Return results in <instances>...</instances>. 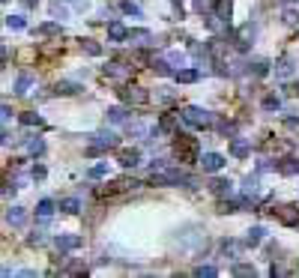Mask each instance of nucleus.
I'll list each match as a JSON object with an SVG mask.
<instances>
[{
    "mask_svg": "<svg viewBox=\"0 0 299 278\" xmlns=\"http://www.w3.org/2000/svg\"><path fill=\"white\" fill-rule=\"evenodd\" d=\"M6 222H9L12 227H21L24 222H27V212H24L21 207H9L6 209Z\"/></svg>",
    "mask_w": 299,
    "mask_h": 278,
    "instance_id": "15",
    "label": "nucleus"
},
{
    "mask_svg": "<svg viewBox=\"0 0 299 278\" xmlns=\"http://www.w3.org/2000/svg\"><path fill=\"white\" fill-rule=\"evenodd\" d=\"M105 120L108 123H126V120H129V111L120 108V105H114V108H108V111H105Z\"/></svg>",
    "mask_w": 299,
    "mask_h": 278,
    "instance_id": "20",
    "label": "nucleus"
},
{
    "mask_svg": "<svg viewBox=\"0 0 299 278\" xmlns=\"http://www.w3.org/2000/svg\"><path fill=\"white\" fill-rule=\"evenodd\" d=\"M150 132V126H144V123H135L132 126V135H147Z\"/></svg>",
    "mask_w": 299,
    "mask_h": 278,
    "instance_id": "46",
    "label": "nucleus"
},
{
    "mask_svg": "<svg viewBox=\"0 0 299 278\" xmlns=\"http://www.w3.org/2000/svg\"><path fill=\"white\" fill-rule=\"evenodd\" d=\"M81 48H84L90 57H99V54H102V48H99V45H96L93 39H81Z\"/></svg>",
    "mask_w": 299,
    "mask_h": 278,
    "instance_id": "35",
    "label": "nucleus"
},
{
    "mask_svg": "<svg viewBox=\"0 0 299 278\" xmlns=\"http://www.w3.org/2000/svg\"><path fill=\"white\" fill-rule=\"evenodd\" d=\"M78 245H81V236H72V233L54 236V248H57V251H72V248H78Z\"/></svg>",
    "mask_w": 299,
    "mask_h": 278,
    "instance_id": "9",
    "label": "nucleus"
},
{
    "mask_svg": "<svg viewBox=\"0 0 299 278\" xmlns=\"http://www.w3.org/2000/svg\"><path fill=\"white\" fill-rule=\"evenodd\" d=\"M282 18H284V24H290V27H296V24H299V12H296V9H284Z\"/></svg>",
    "mask_w": 299,
    "mask_h": 278,
    "instance_id": "37",
    "label": "nucleus"
},
{
    "mask_svg": "<svg viewBox=\"0 0 299 278\" xmlns=\"http://www.w3.org/2000/svg\"><path fill=\"white\" fill-rule=\"evenodd\" d=\"M105 75H111V78H123V75H126V66H123V63H108V66H105Z\"/></svg>",
    "mask_w": 299,
    "mask_h": 278,
    "instance_id": "34",
    "label": "nucleus"
},
{
    "mask_svg": "<svg viewBox=\"0 0 299 278\" xmlns=\"http://www.w3.org/2000/svg\"><path fill=\"white\" fill-rule=\"evenodd\" d=\"M264 108H266V111H282V99H278V96H266Z\"/></svg>",
    "mask_w": 299,
    "mask_h": 278,
    "instance_id": "39",
    "label": "nucleus"
},
{
    "mask_svg": "<svg viewBox=\"0 0 299 278\" xmlns=\"http://www.w3.org/2000/svg\"><path fill=\"white\" fill-rule=\"evenodd\" d=\"M126 42H132V45L144 48V45L153 42V33H150V30H129V39H126Z\"/></svg>",
    "mask_w": 299,
    "mask_h": 278,
    "instance_id": "13",
    "label": "nucleus"
},
{
    "mask_svg": "<svg viewBox=\"0 0 299 278\" xmlns=\"http://www.w3.org/2000/svg\"><path fill=\"white\" fill-rule=\"evenodd\" d=\"M78 84H72V81H57V84H54V93H57V96H75V93H78Z\"/></svg>",
    "mask_w": 299,
    "mask_h": 278,
    "instance_id": "22",
    "label": "nucleus"
},
{
    "mask_svg": "<svg viewBox=\"0 0 299 278\" xmlns=\"http://www.w3.org/2000/svg\"><path fill=\"white\" fill-rule=\"evenodd\" d=\"M194 275H197V278H215V275H218V269H215V266H197V269H194Z\"/></svg>",
    "mask_w": 299,
    "mask_h": 278,
    "instance_id": "36",
    "label": "nucleus"
},
{
    "mask_svg": "<svg viewBox=\"0 0 299 278\" xmlns=\"http://www.w3.org/2000/svg\"><path fill=\"white\" fill-rule=\"evenodd\" d=\"M24 24H27L24 15H6V27L9 30H24Z\"/></svg>",
    "mask_w": 299,
    "mask_h": 278,
    "instance_id": "33",
    "label": "nucleus"
},
{
    "mask_svg": "<svg viewBox=\"0 0 299 278\" xmlns=\"http://www.w3.org/2000/svg\"><path fill=\"white\" fill-rule=\"evenodd\" d=\"M183 123H189L194 129H210L212 123H215V117H212L207 108H201V105H189L183 111Z\"/></svg>",
    "mask_w": 299,
    "mask_h": 278,
    "instance_id": "2",
    "label": "nucleus"
},
{
    "mask_svg": "<svg viewBox=\"0 0 299 278\" xmlns=\"http://www.w3.org/2000/svg\"><path fill=\"white\" fill-rule=\"evenodd\" d=\"M197 165H201V168H204L207 174H215V171H222V168L228 165V158H225V156H218V153H204Z\"/></svg>",
    "mask_w": 299,
    "mask_h": 278,
    "instance_id": "6",
    "label": "nucleus"
},
{
    "mask_svg": "<svg viewBox=\"0 0 299 278\" xmlns=\"http://www.w3.org/2000/svg\"><path fill=\"white\" fill-rule=\"evenodd\" d=\"M153 186H194V176H189L186 171H176V168H162V171H153L150 176Z\"/></svg>",
    "mask_w": 299,
    "mask_h": 278,
    "instance_id": "1",
    "label": "nucleus"
},
{
    "mask_svg": "<svg viewBox=\"0 0 299 278\" xmlns=\"http://www.w3.org/2000/svg\"><path fill=\"white\" fill-rule=\"evenodd\" d=\"M254 33H257V27H254L251 21H248V24H243V27H240V33H236V48H240V51H248V48H251V39H254Z\"/></svg>",
    "mask_w": 299,
    "mask_h": 278,
    "instance_id": "7",
    "label": "nucleus"
},
{
    "mask_svg": "<svg viewBox=\"0 0 299 278\" xmlns=\"http://www.w3.org/2000/svg\"><path fill=\"white\" fill-rule=\"evenodd\" d=\"M153 69H156V75H174V63L171 60H153Z\"/></svg>",
    "mask_w": 299,
    "mask_h": 278,
    "instance_id": "26",
    "label": "nucleus"
},
{
    "mask_svg": "<svg viewBox=\"0 0 299 278\" xmlns=\"http://www.w3.org/2000/svg\"><path fill=\"white\" fill-rule=\"evenodd\" d=\"M51 12H54V18H57V21H63V18H66V9H63V6H57V3L51 6Z\"/></svg>",
    "mask_w": 299,
    "mask_h": 278,
    "instance_id": "47",
    "label": "nucleus"
},
{
    "mask_svg": "<svg viewBox=\"0 0 299 278\" xmlns=\"http://www.w3.org/2000/svg\"><path fill=\"white\" fill-rule=\"evenodd\" d=\"M183 114H162V120H158V132H174L176 123H180Z\"/></svg>",
    "mask_w": 299,
    "mask_h": 278,
    "instance_id": "21",
    "label": "nucleus"
},
{
    "mask_svg": "<svg viewBox=\"0 0 299 278\" xmlns=\"http://www.w3.org/2000/svg\"><path fill=\"white\" fill-rule=\"evenodd\" d=\"M120 165H123V168H138V165H141V153H138V150H123V153H120Z\"/></svg>",
    "mask_w": 299,
    "mask_h": 278,
    "instance_id": "18",
    "label": "nucleus"
},
{
    "mask_svg": "<svg viewBox=\"0 0 299 278\" xmlns=\"http://www.w3.org/2000/svg\"><path fill=\"white\" fill-rule=\"evenodd\" d=\"M248 153H251V147L246 138H230V156L233 158H246Z\"/></svg>",
    "mask_w": 299,
    "mask_h": 278,
    "instance_id": "10",
    "label": "nucleus"
},
{
    "mask_svg": "<svg viewBox=\"0 0 299 278\" xmlns=\"http://www.w3.org/2000/svg\"><path fill=\"white\" fill-rule=\"evenodd\" d=\"M156 99H158V102H174V99H176V93H174V90H168V87H158Z\"/></svg>",
    "mask_w": 299,
    "mask_h": 278,
    "instance_id": "38",
    "label": "nucleus"
},
{
    "mask_svg": "<svg viewBox=\"0 0 299 278\" xmlns=\"http://www.w3.org/2000/svg\"><path fill=\"white\" fill-rule=\"evenodd\" d=\"M27 243H30V245H42V243H45V236H42V230H33V233L27 236Z\"/></svg>",
    "mask_w": 299,
    "mask_h": 278,
    "instance_id": "43",
    "label": "nucleus"
},
{
    "mask_svg": "<svg viewBox=\"0 0 299 278\" xmlns=\"http://www.w3.org/2000/svg\"><path fill=\"white\" fill-rule=\"evenodd\" d=\"M60 209L69 212V215H75V212H81V201H78V197H66V201H60Z\"/></svg>",
    "mask_w": 299,
    "mask_h": 278,
    "instance_id": "27",
    "label": "nucleus"
},
{
    "mask_svg": "<svg viewBox=\"0 0 299 278\" xmlns=\"http://www.w3.org/2000/svg\"><path fill=\"white\" fill-rule=\"evenodd\" d=\"M243 189H246V194L254 197V191H257V176H246V186H243Z\"/></svg>",
    "mask_w": 299,
    "mask_h": 278,
    "instance_id": "41",
    "label": "nucleus"
},
{
    "mask_svg": "<svg viewBox=\"0 0 299 278\" xmlns=\"http://www.w3.org/2000/svg\"><path fill=\"white\" fill-rule=\"evenodd\" d=\"M27 150H30L33 156H42V153H45V141L42 138H30L27 141Z\"/></svg>",
    "mask_w": 299,
    "mask_h": 278,
    "instance_id": "32",
    "label": "nucleus"
},
{
    "mask_svg": "<svg viewBox=\"0 0 299 278\" xmlns=\"http://www.w3.org/2000/svg\"><path fill=\"white\" fill-rule=\"evenodd\" d=\"M108 39H111V42H126V39H129V30H126L120 21H111V24H108Z\"/></svg>",
    "mask_w": 299,
    "mask_h": 278,
    "instance_id": "12",
    "label": "nucleus"
},
{
    "mask_svg": "<svg viewBox=\"0 0 299 278\" xmlns=\"http://www.w3.org/2000/svg\"><path fill=\"white\" fill-rule=\"evenodd\" d=\"M108 174V165H96V168H90V180H99V176Z\"/></svg>",
    "mask_w": 299,
    "mask_h": 278,
    "instance_id": "42",
    "label": "nucleus"
},
{
    "mask_svg": "<svg viewBox=\"0 0 299 278\" xmlns=\"http://www.w3.org/2000/svg\"><path fill=\"white\" fill-rule=\"evenodd\" d=\"M233 275H243V278H254V275H257V269H254L251 263H236V266H233Z\"/></svg>",
    "mask_w": 299,
    "mask_h": 278,
    "instance_id": "28",
    "label": "nucleus"
},
{
    "mask_svg": "<svg viewBox=\"0 0 299 278\" xmlns=\"http://www.w3.org/2000/svg\"><path fill=\"white\" fill-rule=\"evenodd\" d=\"M174 78H176V84H194L201 78V69H176Z\"/></svg>",
    "mask_w": 299,
    "mask_h": 278,
    "instance_id": "17",
    "label": "nucleus"
},
{
    "mask_svg": "<svg viewBox=\"0 0 299 278\" xmlns=\"http://www.w3.org/2000/svg\"><path fill=\"white\" fill-rule=\"evenodd\" d=\"M174 3H183V0H174Z\"/></svg>",
    "mask_w": 299,
    "mask_h": 278,
    "instance_id": "49",
    "label": "nucleus"
},
{
    "mask_svg": "<svg viewBox=\"0 0 299 278\" xmlns=\"http://www.w3.org/2000/svg\"><path fill=\"white\" fill-rule=\"evenodd\" d=\"M278 174H284V176H293V174H299V158H282L278 165Z\"/></svg>",
    "mask_w": 299,
    "mask_h": 278,
    "instance_id": "19",
    "label": "nucleus"
},
{
    "mask_svg": "<svg viewBox=\"0 0 299 278\" xmlns=\"http://www.w3.org/2000/svg\"><path fill=\"white\" fill-rule=\"evenodd\" d=\"M3 3H6V0H3Z\"/></svg>",
    "mask_w": 299,
    "mask_h": 278,
    "instance_id": "50",
    "label": "nucleus"
},
{
    "mask_svg": "<svg viewBox=\"0 0 299 278\" xmlns=\"http://www.w3.org/2000/svg\"><path fill=\"white\" fill-rule=\"evenodd\" d=\"M21 126H42V117L36 111H24L21 114Z\"/></svg>",
    "mask_w": 299,
    "mask_h": 278,
    "instance_id": "30",
    "label": "nucleus"
},
{
    "mask_svg": "<svg viewBox=\"0 0 299 278\" xmlns=\"http://www.w3.org/2000/svg\"><path fill=\"white\" fill-rule=\"evenodd\" d=\"M168 60H171L174 66H186V54L183 51H168Z\"/></svg>",
    "mask_w": 299,
    "mask_h": 278,
    "instance_id": "40",
    "label": "nucleus"
},
{
    "mask_svg": "<svg viewBox=\"0 0 299 278\" xmlns=\"http://www.w3.org/2000/svg\"><path fill=\"white\" fill-rule=\"evenodd\" d=\"M42 176H45V168H42V165H36V168H33V180H42Z\"/></svg>",
    "mask_w": 299,
    "mask_h": 278,
    "instance_id": "48",
    "label": "nucleus"
},
{
    "mask_svg": "<svg viewBox=\"0 0 299 278\" xmlns=\"http://www.w3.org/2000/svg\"><path fill=\"white\" fill-rule=\"evenodd\" d=\"M120 99H123L126 105H147L150 102V93L144 87H132V84H129V87L120 90Z\"/></svg>",
    "mask_w": 299,
    "mask_h": 278,
    "instance_id": "5",
    "label": "nucleus"
},
{
    "mask_svg": "<svg viewBox=\"0 0 299 278\" xmlns=\"http://www.w3.org/2000/svg\"><path fill=\"white\" fill-rule=\"evenodd\" d=\"M293 72H296V66H293L290 57H282V60L275 63V78H290Z\"/></svg>",
    "mask_w": 299,
    "mask_h": 278,
    "instance_id": "16",
    "label": "nucleus"
},
{
    "mask_svg": "<svg viewBox=\"0 0 299 278\" xmlns=\"http://www.w3.org/2000/svg\"><path fill=\"white\" fill-rule=\"evenodd\" d=\"M236 207H240V204H233V201H222V204H218V212H236Z\"/></svg>",
    "mask_w": 299,
    "mask_h": 278,
    "instance_id": "45",
    "label": "nucleus"
},
{
    "mask_svg": "<svg viewBox=\"0 0 299 278\" xmlns=\"http://www.w3.org/2000/svg\"><path fill=\"white\" fill-rule=\"evenodd\" d=\"M210 191L218 194V197H230V194H233V183H230V180H212Z\"/></svg>",
    "mask_w": 299,
    "mask_h": 278,
    "instance_id": "11",
    "label": "nucleus"
},
{
    "mask_svg": "<svg viewBox=\"0 0 299 278\" xmlns=\"http://www.w3.org/2000/svg\"><path fill=\"white\" fill-rule=\"evenodd\" d=\"M212 9H215L212 15H218L222 21H230V15H233V0H215Z\"/></svg>",
    "mask_w": 299,
    "mask_h": 278,
    "instance_id": "14",
    "label": "nucleus"
},
{
    "mask_svg": "<svg viewBox=\"0 0 299 278\" xmlns=\"http://www.w3.org/2000/svg\"><path fill=\"white\" fill-rule=\"evenodd\" d=\"M264 236H266L264 227H251V230H248V236H246V245H248V248H254V245L264 243Z\"/></svg>",
    "mask_w": 299,
    "mask_h": 278,
    "instance_id": "24",
    "label": "nucleus"
},
{
    "mask_svg": "<svg viewBox=\"0 0 299 278\" xmlns=\"http://www.w3.org/2000/svg\"><path fill=\"white\" fill-rule=\"evenodd\" d=\"M120 12H123V15H141V6H138V3H132V0H123V3H120Z\"/></svg>",
    "mask_w": 299,
    "mask_h": 278,
    "instance_id": "31",
    "label": "nucleus"
},
{
    "mask_svg": "<svg viewBox=\"0 0 299 278\" xmlns=\"http://www.w3.org/2000/svg\"><path fill=\"white\" fill-rule=\"evenodd\" d=\"M117 144H120V138H117L111 129H102V132H96V135H93V144H90L87 153H90V156H99L102 150H114Z\"/></svg>",
    "mask_w": 299,
    "mask_h": 278,
    "instance_id": "3",
    "label": "nucleus"
},
{
    "mask_svg": "<svg viewBox=\"0 0 299 278\" xmlns=\"http://www.w3.org/2000/svg\"><path fill=\"white\" fill-rule=\"evenodd\" d=\"M30 87H33V78H30L27 72H24V75H18V81H15V93H18V96H27Z\"/></svg>",
    "mask_w": 299,
    "mask_h": 278,
    "instance_id": "23",
    "label": "nucleus"
},
{
    "mask_svg": "<svg viewBox=\"0 0 299 278\" xmlns=\"http://www.w3.org/2000/svg\"><path fill=\"white\" fill-rule=\"evenodd\" d=\"M174 150H176V156H183L186 162H201V156H197V141L189 138V135H176Z\"/></svg>",
    "mask_w": 299,
    "mask_h": 278,
    "instance_id": "4",
    "label": "nucleus"
},
{
    "mask_svg": "<svg viewBox=\"0 0 299 278\" xmlns=\"http://www.w3.org/2000/svg\"><path fill=\"white\" fill-rule=\"evenodd\" d=\"M36 215H39V222H48V219L54 215V201H39Z\"/></svg>",
    "mask_w": 299,
    "mask_h": 278,
    "instance_id": "25",
    "label": "nucleus"
},
{
    "mask_svg": "<svg viewBox=\"0 0 299 278\" xmlns=\"http://www.w3.org/2000/svg\"><path fill=\"white\" fill-rule=\"evenodd\" d=\"M212 6H215L212 0H194V9H197V12H207V9H212Z\"/></svg>",
    "mask_w": 299,
    "mask_h": 278,
    "instance_id": "44",
    "label": "nucleus"
},
{
    "mask_svg": "<svg viewBox=\"0 0 299 278\" xmlns=\"http://www.w3.org/2000/svg\"><path fill=\"white\" fill-rule=\"evenodd\" d=\"M272 215H275L282 225H299V209L296 207H278V209H272Z\"/></svg>",
    "mask_w": 299,
    "mask_h": 278,
    "instance_id": "8",
    "label": "nucleus"
},
{
    "mask_svg": "<svg viewBox=\"0 0 299 278\" xmlns=\"http://www.w3.org/2000/svg\"><path fill=\"white\" fill-rule=\"evenodd\" d=\"M36 33H39V36H57V33H60V21H48V24H42Z\"/></svg>",
    "mask_w": 299,
    "mask_h": 278,
    "instance_id": "29",
    "label": "nucleus"
}]
</instances>
